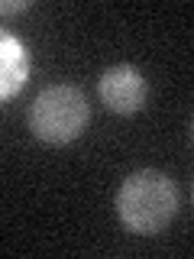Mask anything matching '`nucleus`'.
Returning <instances> with one entry per match:
<instances>
[{
  "label": "nucleus",
  "instance_id": "nucleus-1",
  "mask_svg": "<svg viewBox=\"0 0 194 259\" xmlns=\"http://www.w3.org/2000/svg\"><path fill=\"white\" fill-rule=\"evenodd\" d=\"M178 214V185L172 175L159 168H136L123 178L117 191V217L129 233H152L165 230Z\"/></svg>",
  "mask_w": 194,
  "mask_h": 259
},
{
  "label": "nucleus",
  "instance_id": "nucleus-2",
  "mask_svg": "<svg viewBox=\"0 0 194 259\" xmlns=\"http://www.w3.org/2000/svg\"><path fill=\"white\" fill-rule=\"evenodd\" d=\"M91 120V104L78 84H48L29 107V130L48 146L78 140Z\"/></svg>",
  "mask_w": 194,
  "mask_h": 259
},
{
  "label": "nucleus",
  "instance_id": "nucleus-3",
  "mask_svg": "<svg viewBox=\"0 0 194 259\" xmlns=\"http://www.w3.org/2000/svg\"><path fill=\"white\" fill-rule=\"evenodd\" d=\"M97 94H101V104L120 117H133L146 107V97H149V84H146V75L136 65H110L104 68V75L97 78Z\"/></svg>",
  "mask_w": 194,
  "mask_h": 259
},
{
  "label": "nucleus",
  "instance_id": "nucleus-4",
  "mask_svg": "<svg viewBox=\"0 0 194 259\" xmlns=\"http://www.w3.org/2000/svg\"><path fill=\"white\" fill-rule=\"evenodd\" d=\"M29 75V55L23 42L13 36V32H0V97L10 101V97L20 94V88L26 84Z\"/></svg>",
  "mask_w": 194,
  "mask_h": 259
},
{
  "label": "nucleus",
  "instance_id": "nucleus-5",
  "mask_svg": "<svg viewBox=\"0 0 194 259\" xmlns=\"http://www.w3.org/2000/svg\"><path fill=\"white\" fill-rule=\"evenodd\" d=\"M26 0H7V4H4V13H13V10H26Z\"/></svg>",
  "mask_w": 194,
  "mask_h": 259
},
{
  "label": "nucleus",
  "instance_id": "nucleus-6",
  "mask_svg": "<svg viewBox=\"0 0 194 259\" xmlns=\"http://www.w3.org/2000/svg\"><path fill=\"white\" fill-rule=\"evenodd\" d=\"M191 140H194V117H191Z\"/></svg>",
  "mask_w": 194,
  "mask_h": 259
}]
</instances>
